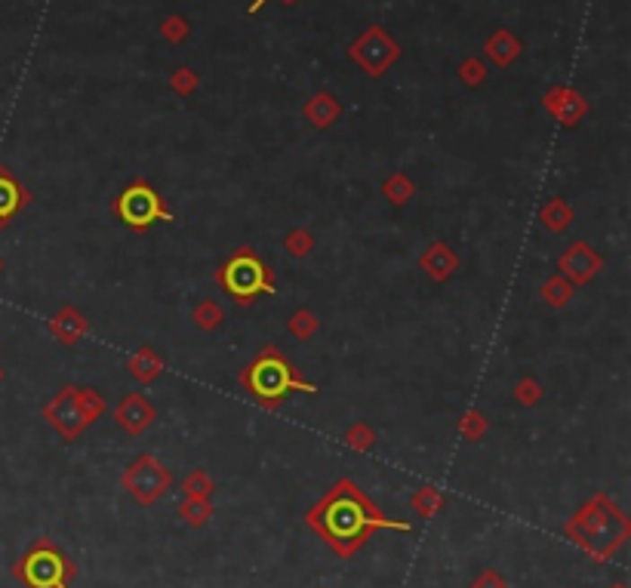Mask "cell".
<instances>
[{
    "mask_svg": "<svg viewBox=\"0 0 631 588\" xmlns=\"http://www.w3.org/2000/svg\"><path fill=\"white\" fill-rule=\"evenodd\" d=\"M305 521L339 557H351L382 527L410 530L407 521H394L385 512H379L367 493L348 478H342L318 505L308 508Z\"/></svg>",
    "mask_w": 631,
    "mask_h": 588,
    "instance_id": "obj_1",
    "label": "cell"
},
{
    "mask_svg": "<svg viewBox=\"0 0 631 588\" xmlns=\"http://www.w3.org/2000/svg\"><path fill=\"white\" fill-rule=\"evenodd\" d=\"M628 533L631 523L626 518V512L607 493H598V496L588 499L570 518V523H566V536L592 557H598V561L616 555L626 545Z\"/></svg>",
    "mask_w": 631,
    "mask_h": 588,
    "instance_id": "obj_2",
    "label": "cell"
},
{
    "mask_svg": "<svg viewBox=\"0 0 631 588\" xmlns=\"http://www.w3.org/2000/svg\"><path fill=\"white\" fill-rule=\"evenodd\" d=\"M238 382L250 391V398L256 404H262L265 410L281 407L290 394H318V385L305 382L299 376V370L284 357V351L277 346H265L247 367L241 370Z\"/></svg>",
    "mask_w": 631,
    "mask_h": 588,
    "instance_id": "obj_3",
    "label": "cell"
},
{
    "mask_svg": "<svg viewBox=\"0 0 631 588\" xmlns=\"http://www.w3.org/2000/svg\"><path fill=\"white\" fill-rule=\"evenodd\" d=\"M216 284L238 305H253L259 296H275V271L268 268V262H262V256L253 247H241L238 253H232L225 262L216 268Z\"/></svg>",
    "mask_w": 631,
    "mask_h": 588,
    "instance_id": "obj_4",
    "label": "cell"
},
{
    "mask_svg": "<svg viewBox=\"0 0 631 588\" xmlns=\"http://www.w3.org/2000/svg\"><path fill=\"white\" fill-rule=\"evenodd\" d=\"M114 216L124 222L133 232H148L157 222H173V210L167 206V200L161 197V191L145 179H133L118 197L111 200Z\"/></svg>",
    "mask_w": 631,
    "mask_h": 588,
    "instance_id": "obj_5",
    "label": "cell"
},
{
    "mask_svg": "<svg viewBox=\"0 0 631 588\" xmlns=\"http://www.w3.org/2000/svg\"><path fill=\"white\" fill-rule=\"evenodd\" d=\"M16 576L28 588H68L74 564L49 540H38L16 564Z\"/></svg>",
    "mask_w": 631,
    "mask_h": 588,
    "instance_id": "obj_6",
    "label": "cell"
},
{
    "mask_svg": "<svg viewBox=\"0 0 631 588\" xmlns=\"http://www.w3.org/2000/svg\"><path fill=\"white\" fill-rule=\"evenodd\" d=\"M124 490L130 493L133 502L139 505H154L163 493H170L173 487V471L163 469V462H157V456L152 453H142L136 456L124 471Z\"/></svg>",
    "mask_w": 631,
    "mask_h": 588,
    "instance_id": "obj_7",
    "label": "cell"
},
{
    "mask_svg": "<svg viewBox=\"0 0 631 588\" xmlns=\"http://www.w3.org/2000/svg\"><path fill=\"white\" fill-rule=\"evenodd\" d=\"M44 419L53 426V432L62 441H77L90 428V419L83 416V407L77 400V385H66L53 394V400L44 407Z\"/></svg>",
    "mask_w": 631,
    "mask_h": 588,
    "instance_id": "obj_8",
    "label": "cell"
},
{
    "mask_svg": "<svg viewBox=\"0 0 631 588\" xmlns=\"http://www.w3.org/2000/svg\"><path fill=\"white\" fill-rule=\"evenodd\" d=\"M604 268V256L592 247L588 241H576L561 253L557 259V275H564L573 286H585L592 284L594 277Z\"/></svg>",
    "mask_w": 631,
    "mask_h": 588,
    "instance_id": "obj_9",
    "label": "cell"
},
{
    "mask_svg": "<svg viewBox=\"0 0 631 588\" xmlns=\"http://www.w3.org/2000/svg\"><path fill=\"white\" fill-rule=\"evenodd\" d=\"M351 59L357 62L367 75L379 77L385 68L391 66L394 59H398V44L389 38L385 31H379V28H370L367 34H364L361 40H357L355 47H351Z\"/></svg>",
    "mask_w": 631,
    "mask_h": 588,
    "instance_id": "obj_10",
    "label": "cell"
},
{
    "mask_svg": "<svg viewBox=\"0 0 631 588\" xmlns=\"http://www.w3.org/2000/svg\"><path fill=\"white\" fill-rule=\"evenodd\" d=\"M114 422H118L127 434L139 437L157 422V410L145 394H127V398L114 407Z\"/></svg>",
    "mask_w": 631,
    "mask_h": 588,
    "instance_id": "obj_11",
    "label": "cell"
},
{
    "mask_svg": "<svg viewBox=\"0 0 631 588\" xmlns=\"http://www.w3.org/2000/svg\"><path fill=\"white\" fill-rule=\"evenodd\" d=\"M459 256H456V250L450 247V243H443V241H434V243H428L425 250H422V256H419V268L428 275V281L432 284H447L450 277L459 271Z\"/></svg>",
    "mask_w": 631,
    "mask_h": 588,
    "instance_id": "obj_12",
    "label": "cell"
},
{
    "mask_svg": "<svg viewBox=\"0 0 631 588\" xmlns=\"http://www.w3.org/2000/svg\"><path fill=\"white\" fill-rule=\"evenodd\" d=\"M545 109H548V114L557 120V124L576 127L579 120L585 118L588 105H585V99L579 96V92H573L566 87H557V90H551L548 96H545Z\"/></svg>",
    "mask_w": 631,
    "mask_h": 588,
    "instance_id": "obj_13",
    "label": "cell"
},
{
    "mask_svg": "<svg viewBox=\"0 0 631 588\" xmlns=\"http://www.w3.org/2000/svg\"><path fill=\"white\" fill-rule=\"evenodd\" d=\"M90 333V324L74 305H62L59 312L49 318V336L62 346H77L83 336Z\"/></svg>",
    "mask_w": 631,
    "mask_h": 588,
    "instance_id": "obj_14",
    "label": "cell"
},
{
    "mask_svg": "<svg viewBox=\"0 0 631 588\" xmlns=\"http://www.w3.org/2000/svg\"><path fill=\"white\" fill-rule=\"evenodd\" d=\"M28 204H31V195L25 185L0 167V228L10 225V219H16Z\"/></svg>",
    "mask_w": 631,
    "mask_h": 588,
    "instance_id": "obj_15",
    "label": "cell"
},
{
    "mask_svg": "<svg viewBox=\"0 0 631 588\" xmlns=\"http://www.w3.org/2000/svg\"><path fill=\"white\" fill-rule=\"evenodd\" d=\"M127 370H130V376L136 379L139 385H152L161 379V373L167 370V361H163L161 355L152 348V346H142L136 355H130V361H127Z\"/></svg>",
    "mask_w": 631,
    "mask_h": 588,
    "instance_id": "obj_16",
    "label": "cell"
},
{
    "mask_svg": "<svg viewBox=\"0 0 631 588\" xmlns=\"http://www.w3.org/2000/svg\"><path fill=\"white\" fill-rule=\"evenodd\" d=\"M573 206L566 204L564 197H551L548 204L539 210V222L545 225V232H551V234H564V232H570V225H573Z\"/></svg>",
    "mask_w": 631,
    "mask_h": 588,
    "instance_id": "obj_17",
    "label": "cell"
},
{
    "mask_svg": "<svg viewBox=\"0 0 631 588\" xmlns=\"http://www.w3.org/2000/svg\"><path fill=\"white\" fill-rule=\"evenodd\" d=\"M305 118L311 120L318 130H327V127L336 124V118H339V102H336L329 92H318V96H311L305 102Z\"/></svg>",
    "mask_w": 631,
    "mask_h": 588,
    "instance_id": "obj_18",
    "label": "cell"
},
{
    "mask_svg": "<svg viewBox=\"0 0 631 588\" xmlns=\"http://www.w3.org/2000/svg\"><path fill=\"white\" fill-rule=\"evenodd\" d=\"M539 296L548 308H566L573 303V296H576V286L566 281L564 275H557L555 271V275H551L548 281L539 286Z\"/></svg>",
    "mask_w": 631,
    "mask_h": 588,
    "instance_id": "obj_19",
    "label": "cell"
},
{
    "mask_svg": "<svg viewBox=\"0 0 631 588\" xmlns=\"http://www.w3.org/2000/svg\"><path fill=\"white\" fill-rule=\"evenodd\" d=\"M382 195L389 197V204L394 206H407L416 197V185L407 173H391L382 182Z\"/></svg>",
    "mask_w": 631,
    "mask_h": 588,
    "instance_id": "obj_20",
    "label": "cell"
},
{
    "mask_svg": "<svg viewBox=\"0 0 631 588\" xmlns=\"http://www.w3.org/2000/svg\"><path fill=\"white\" fill-rule=\"evenodd\" d=\"M191 320L197 324V329H204V333H213V329L222 327V320H225V312H222V305L216 299H200V303L191 308Z\"/></svg>",
    "mask_w": 631,
    "mask_h": 588,
    "instance_id": "obj_21",
    "label": "cell"
},
{
    "mask_svg": "<svg viewBox=\"0 0 631 588\" xmlns=\"http://www.w3.org/2000/svg\"><path fill=\"white\" fill-rule=\"evenodd\" d=\"M179 518H182L188 527H204L206 521L213 518V505L210 499H197V496H185L182 505H179Z\"/></svg>",
    "mask_w": 631,
    "mask_h": 588,
    "instance_id": "obj_22",
    "label": "cell"
},
{
    "mask_svg": "<svg viewBox=\"0 0 631 588\" xmlns=\"http://www.w3.org/2000/svg\"><path fill=\"white\" fill-rule=\"evenodd\" d=\"M286 329H290V333L296 336L299 342H308L320 329V320H318V314H314L311 308H299V312L290 314V320H286Z\"/></svg>",
    "mask_w": 631,
    "mask_h": 588,
    "instance_id": "obj_23",
    "label": "cell"
},
{
    "mask_svg": "<svg viewBox=\"0 0 631 588\" xmlns=\"http://www.w3.org/2000/svg\"><path fill=\"white\" fill-rule=\"evenodd\" d=\"M486 53H490L493 59L499 62V66H508L512 59H518L521 44H518V40H514L508 31H496V34H493L490 44H486Z\"/></svg>",
    "mask_w": 631,
    "mask_h": 588,
    "instance_id": "obj_24",
    "label": "cell"
},
{
    "mask_svg": "<svg viewBox=\"0 0 631 588\" xmlns=\"http://www.w3.org/2000/svg\"><path fill=\"white\" fill-rule=\"evenodd\" d=\"M284 247H286V253H290L293 259H305V256L314 250V234L308 232V228L296 225V228H290V232H286Z\"/></svg>",
    "mask_w": 631,
    "mask_h": 588,
    "instance_id": "obj_25",
    "label": "cell"
},
{
    "mask_svg": "<svg viewBox=\"0 0 631 588\" xmlns=\"http://www.w3.org/2000/svg\"><path fill=\"white\" fill-rule=\"evenodd\" d=\"M216 490V484H213V478L206 475L204 469H195L188 471L182 480V493L185 496H197V499H210V493Z\"/></svg>",
    "mask_w": 631,
    "mask_h": 588,
    "instance_id": "obj_26",
    "label": "cell"
},
{
    "mask_svg": "<svg viewBox=\"0 0 631 588\" xmlns=\"http://www.w3.org/2000/svg\"><path fill=\"white\" fill-rule=\"evenodd\" d=\"M413 508L419 514H425V518H434L443 508V493L437 487H422V490L413 493Z\"/></svg>",
    "mask_w": 631,
    "mask_h": 588,
    "instance_id": "obj_27",
    "label": "cell"
},
{
    "mask_svg": "<svg viewBox=\"0 0 631 588\" xmlns=\"http://www.w3.org/2000/svg\"><path fill=\"white\" fill-rule=\"evenodd\" d=\"M486 428H490V422H486V416L480 413V410H469L459 419V434L465 437V441H480V437L486 434Z\"/></svg>",
    "mask_w": 631,
    "mask_h": 588,
    "instance_id": "obj_28",
    "label": "cell"
},
{
    "mask_svg": "<svg viewBox=\"0 0 631 588\" xmlns=\"http://www.w3.org/2000/svg\"><path fill=\"white\" fill-rule=\"evenodd\" d=\"M346 443L351 450H357V453H367L372 443H376V432H372L370 422H355L346 432Z\"/></svg>",
    "mask_w": 631,
    "mask_h": 588,
    "instance_id": "obj_29",
    "label": "cell"
},
{
    "mask_svg": "<svg viewBox=\"0 0 631 588\" xmlns=\"http://www.w3.org/2000/svg\"><path fill=\"white\" fill-rule=\"evenodd\" d=\"M514 400H518L521 407H536L542 400V385L536 382L533 376H521L518 382H514Z\"/></svg>",
    "mask_w": 631,
    "mask_h": 588,
    "instance_id": "obj_30",
    "label": "cell"
},
{
    "mask_svg": "<svg viewBox=\"0 0 631 588\" xmlns=\"http://www.w3.org/2000/svg\"><path fill=\"white\" fill-rule=\"evenodd\" d=\"M77 400H81L83 407V416L90 419V426L99 419V416L105 413V398L99 394L96 389H90V385H83V389H77Z\"/></svg>",
    "mask_w": 631,
    "mask_h": 588,
    "instance_id": "obj_31",
    "label": "cell"
},
{
    "mask_svg": "<svg viewBox=\"0 0 631 588\" xmlns=\"http://www.w3.org/2000/svg\"><path fill=\"white\" fill-rule=\"evenodd\" d=\"M173 87H176L179 92H185V96H188V92L197 87V77H195V71H188V68L176 71V77H173Z\"/></svg>",
    "mask_w": 631,
    "mask_h": 588,
    "instance_id": "obj_32",
    "label": "cell"
},
{
    "mask_svg": "<svg viewBox=\"0 0 631 588\" xmlns=\"http://www.w3.org/2000/svg\"><path fill=\"white\" fill-rule=\"evenodd\" d=\"M161 31L167 34L170 40H182L185 34H188V25H185L182 19H176V16H173V19H167V22L161 25Z\"/></svg>",
    "mask_w": 631,
    "mask_h": 588,
    "instance_id": "obj_33",
    "label": "cell"
},
{
    "mask_svg": "<svg viewBox=\"0 0 631 588\" xmlns=\"http://www.w3.org/2000/svg\"><path fill=\"white\" fill-rule=\"evenodd\" d=\"M471 588H508V585H505V579H502L496 570H484L475 579V585H471Z\"/></svg>",
    "mask_w": 631,
    "mask_h": 588,
    "instance_id": "obj_34",
    "label": "cell"
},
{
    "mask_svg": "<svg viewBox=\"0 0 631 588\" xmlns=\"http://www.w3.org/2000/svg\"><path fill=\"white\" fill-rule=\"evenodd\" d=\"M459 75H462V77H465V81H469V83H480V81H484V75H486V71H484V66H480V62H475V59H471V62H465V66L459 68Z\"/></svg>",
    "mask_w": 631,
    "mask_h": 588,
    "instance_id": "obj_35",
    "label": "cell"
},
{
    "mask_svg": "<svg viewBox=\"0 0 631 588\" xmlns=\"http://www.w3.org/2000/svg\"><path fill=\"white\" fill-rule=\"evenodd\" d=\"M265 4V0H259V4H253V10H259V6Z\"/></svg>",
    "mask_w": 631,
    "mask_h": 588,
    "instance_id": "obj_36",
    "label": "cell"
},
{
    "mask_svg": "<svg viewBox=\"0 0 631 588\" xmlns=\"http://www.w3.org/2000/svg\"><path fill=\"white\" fill-rule=\"evenodd\" d=\"M613 588H626V585H622V583H616V585H613Z\"/></svg>",
    "mask_w": 631,
    "mask_h": 588,
    "instance_id": "obj_37",
    "label": "cell"
},
{
    "mask_svg": "<svg viewBox=\"0 0 631 588\" xmlns=\"http://www.w3.org/2000/svg\"><path fill=\"white\" fill-rule=\"evenodd\" d=\"M0 382H4V370H0Z\"/></svg>",
    "mask_w": 631,
    "mask_h": 588,
    "instance_id": "obj_38",
    "label": "cell"
},
{
    "mask_svg": "<svg viewBox=\"0 0 631 588\" xmlns=\"http://www.w3.org/2000/svg\"><path fill=\"white\" fill-rule=\"evenodd\" d=\"M0 271H4V259H0Z\"/></svg>",
    "mask_w": 631,
    "mask_h": 588,
    "instance_id": "obj_39",
    "label": "cell"
}]
</instances>
